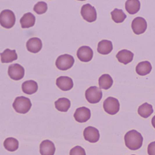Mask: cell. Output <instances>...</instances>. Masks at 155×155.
<instances>
[{
	"instance_id": "cell-1",
	"label": "cell",
	"mask_w": 155,
	"mask_h": 155,
	"mask_svg": "<svg viewBox=\"0 0 155 155\" xmlns=\"http://www.w3.org/2000/svg\"><path fill=\"white\" fill-rule=\"evenodd\" d=\"M124 140L126 147L130 150L139 149L143 144V137L135 130L128 131L124 137Z\"/></svg>"
},
{
	"instance_id": "cell-2",
	"label": "cell",
	"mask_w": 155,
	"mask_h": 155,
	"mask_svg": "<svg viewBox=\"0 0 155 155\" xmlns=\"http://www.w3.org/2000/svg\"><path fill=\"white\" fill-rule=\"evenodd\" d=\"M12 106L16 112L24 114L29 111L32 104L28 98L21 96L16 97Z\"/></svg>"
},
{
	"instance_id": "cell-3",
	"label": "cell",
	"mask_w": 155,
	"mask_h": 155,
	"mask_svg": "<svg viewBox=\"0 0 155 155\" xmlns=\"http://www.w3.org/2000/svg\"><path fill=\"white\" fill-rule=\"evenodd\" d=\"M16 22L15 14L10 10H4L0 14V23L4 28L10 29L12 28Z\"/></svg>"
},
{
	"instance_id": "cell-4",
	"label": "cell",
	"mask_w": 155,
	"mask_h": 155,
	"mask_svg": "<svg viewBox=\"0 0 155 155\" xmlns=\"http://www.w3.org/2000/svg\"><path fill=\"white\" fill-rule=\"evenodd\" d=\"M75 60L73 56L69 54H64L58 57L56 61V66L58 69L66 71L73 66Z\"/></svg>"
},
{
	"instance_id": "cell-5",
	"label": "cell",
	"mask_w": 155,
	"mask_h": 155,
	"mask_svg": "<svg viewBox=\"0 0 155 155\" xmlns=\"http://www.w3.org/2000/svg\"><path fill=\"white\" fill-rule=\"evenodd\" d=\"M86 99L91 104L98 103L102 97V92L100 88L92 86L90 87L85 92Z\"/></svg>"
},
{
	"instance_id": "cell-6",
	"label": "cell",
	"mask_w": 155,
	"mask_h": 155,
	"mask_svg": "<svg viewBox=\"0 0 155 155\" xmlns=\"http://www.w3.org/2000/svg\"><path fill=\"white\" fill-rule=\"evenodd\" d=\"M119 102L118 99L113 97H108L104 101L103 108L105 111L109 115H114L120 110Z\"/></svg>"
},
{
	"instance_id": "cell-7",
	"label": "cell",
	"mask_w": 155,
	"mask_h": 155,
	"mask_svg": "<svg viewBox=\"0 0 155 155\" xmlns=\"http://www.w3.org/2000/svg\"><path fill=\"white\" fill-rule=\"evenodd\" d=\"M81 14L83 18L88 22H94L97 19L96 9L89 3L82 6Z\"/></svg>"
},
{
	"instance_id": "cell-8",
	"label": "cell",
	"mask_w": 155,
	"mask_h": 155,
	"mask_svg": "<svg viewBox=\"0 0 155 155\" xmlns=\"http://www.w3.org/2000/svg\"><path fill=\"white\" fill-rule=\"evenodd\" d=\"M8 74L12 80H20L24 77L25 69L21 65L15 63L9 66L8 70Z\"/></svg>"
},
{
	"instance_id": "cell-9",
	"label": "cell",
	"mask_w": 155,
	"mask_h": 155,
	"mask_svg": "<svg viewBox=\"0 0 155 155\" xmlns=\"http://www.w3.org/2000/svg\"><path fill=\"white\" fill-rule=\"evenodd\" d=\"M147 27V21L141 17H137L132 21L131 28L135 34L140 35L146 31Z\"/></svg>"
},
{
	"instance_id": "cell-10",
	"label": "cell",
	"mask_w": 155,
	"mask_h": 155,
	"mask_svg": "<svg viewBox=\"0 0 155 155\" xmlns=\"http://www.w3.org/2000/svg\"><path fill=\"white\" fill-rule=\"evenodd\" d=\"M84 138L91 143H96L99 140V131L94 127L89 126L86 128L83 132Z\"/></svg>"
},
{
	"instance_id": "cell-11",
	"label": "cell",
	"mask_w": 155,
	"mask_h": 155,
	"mask_svg": "<svg viewBox=\"0 0 155 155\" xmlns=\"http://www.w3.org/2000/svg\"><path fill=\"white\" fill-rule=\"evenodd\" d=\"M78 58L82 62H87L92 60L93 51L92 49L88 46H82L77 51Z\"/></svg>"
},
{
	"instance_id": "cell-12",
	"label": "cell",
	"mask_w": 155,
	"mask_h": 155,
	"mask_svg": "<svg viewBox=\"0 0 155 155\" xmlns=\"http://www.w3.org/2000/svg\"><path fill=\"white\" fill-rule=\"evenodd\" d=\"M91 116V110L86 107H81L76 110L74 117L76 121L80 123L87 122L90 119Z\"/></svg>"
},
{
	"instance_id": "cell-13",
	"label": "cell",
	"mask_w": 155,
	"mask_h": 155,
	"mask_svg": "<svg viewBox=\"0 0 155 155\" xmlns=\"http://www.w3.org/2000/svg\"><path fill=\"white\" fill-rule=\"evenodd\" d=\"M56 85L61 90L68 91L70 90L73 88V80L69 77L61 76L57 78Z\"/></svg>"
},
{
	"instance_id": "cell-14",
	"label": "cell",
	"mask_w": 155,
	"mask_h": 155,
	"mask_svg": "<svg viewBox=\"0 0 155 155\" xmlns=\"http://www.w3.org/2000/svg\"><path fill=\"white\" fill-rule=\"evenodd\" d=\"M56 151L55 145L48 140H43L40 146V152L41 155H54Z\"/></svg>"
},
{
	"instance_id": "cell-15",
	"label": "cell",
	"mask_w": 155,
	"mask_h": 155,
	"mask_svg": "<svg viewBox=\"0 0 155 155\" xmlns=\"http://www.w3.org/2000/svg\"><path fill=\"white\" fill-rule=\"evenodd\" d=\"M27 48L30 52L37 53L39 52L42 48V42L41 40L38 38H32L27 41Z\"/></svg>"
},
{
	"instance_id": "cell-16",
	"label": "cell",
	"mask_w": 155,
	"mask_h": 155,
	"mask_svg": "<svg viewBox=\"0 0 155 155\" xmlns=\"http://www.w3.org/2000/svg\"><path fill=\"white\" fill-rule=\"evenodd\" d=\"M134 53L130 51L124 49L119 51L116 55V58L120 63L125 65L130 63L133 60Z\"/></svg>"
},
{
	"instance_id": "cell-17",
	"label": "cell",
	"mask_w": 155,
	"mask_h": 155,
	"mask_svg": "<svg viewBox=\"0 0 155 155\" xmlns=\"http://www.w3.org/2000/svg\"><path fill=\"white\" fill-rule=\"evenodd\" d=\"M20 21L22 28H28L35 25L36 18L32 13L28 12L23 15Z\"/></svg>"
},
{
	"instance_id": "cell-18",
	"label": "cell",
	"mask_w": 155,
	"mask_h": 155,
	"mask_svg": "<svg viewBox=\"0 0 155 155\" xmlns=\"http://www.w3.org/2000/svg\"><path fill=\"white\" fill-rule=\"evenodd\" d=\"M97 51L102 55H107L113 50L112 42L107 40H103L98 44Z\"/></svg>"
},
{
	"instance_id": "cell-19",
	"label": "cell",
	"mask_w": 155,
	"mask_h": 155,
	"mask_svg": "<svg viewBox=\"0 0 155 155\" xmlns=\"http://www.w3.org/2000/svg\"><path fill=\"white\" fill-rule=\"evenodd\" d=\"M21 88L24 93L28 95H31L37 92L38 88V86L36 81L33 80H29L23 82Z\"/></svg>"
},
{
	"instance_id": "cell-20",
	"label": "cell",
	"mask_w": 155,
	"mask_h": 155,
	"mask_svg": "<svg viewBox=\"0 0 155 155\" xmlns=\"http://www.w3.org/2000/svg\"><path fill=\"white\" fill-rule=\"evenodd\" d=\"M2 63H10L18 59V55L15 50H11L6 49L2 53H1Z\"/></svg>"
},
{
	"instance_id": "cell-21",
	"label": "cell",
	"mask_w": 155,
	"mask_h": 155,
	"mask_svg": "<svg viewBox=\"0 0 155 155\" xmlns=\"http://www.w3.org/2000/svg\"><path fill=\"white\" fill-rule=\"evenodd\" d=\"M152 70V66L148 61L140 62L136 68V72L140 76H144L149 74Z\"/></svg>"
},
{
	"instance_id": "cell-22",
	"label": "cell",
	"mask_w": 155,
	"mask_h": 155,
	"mask_svg": "<svg viewBox=\"0 0 155 155\" xmlns=\"http://www.w3.org/2000/svg\"><path fill=\"white\" fill-rule=\"evenodd\" d=\"M140 3L138 0H128L125 4V8L129 14L133 15L139 11Z\"/></svg>"
},
{
	"instance_id": "cell-23",
	"label": "cell",
	"mask_w": 155,
	"mask_h": 155,
	"mask_svg": "<svg viewBox=\"0 0 155 155\" xmlns=\"http://www.w3.org/2000/svg\"><path fill=\"white\" fill-rule=\"evenodd\" d=\"M71 101L67 98H60L55 102V107L59 111L67 112L71 107Z\"/></svg>"
},
{
	"instance_id": "cell-24",
	"label": "cell",
	"mask_w": 155,
	"mask_h": 155,
	"mask_svg": "<svg viewBox=\"0 0 155 155\" xmlns=\"http://www.w3.org/2000/svg\"><path fill=\"white\" fill-rule=\"evenodd\" d=\"M113 80L110 75L105 74L101 76L99 79L100 88L104 90H108L113 85Z\"/></svg>"
},
{
	"instance_id": "cell-25",
	"label": "cell",
	"mask_w": 155,
	"mask_h": 155,
	"mask_svg": "<svg viewBox=\"0 0 155 155\" xmlns=\"http://www.w3.org/2000/svg\"><path fill=\"white\" fill-rule=\"evenodd\" d=\"M153 111L152 105L147 102L142 104L138 109L139 115L144 118L149 117L153 113Z\"/></svg>"
},
{
	"instance_id": "cell-26",
	"label": "cell",
	"mask_w": 155,
	"mask_h": 155,
	"mask_svg": "<svg viewBox=\"0 0 155 155\" xmlns=\"http://www.w3.org/2000/svg\"><path fill=\"white\" fill-rule=\"evenodd\" d=\"M4 147L8 151L13 152L18 148V141L15 138H8L4 141Z\"/></svg>"
},
{
	"instance_id": "cell-27",
	"label": "cell",
	"mask_w": 155,
	"mask_h": 155,
	"mask_svg": "<svg viewBox=\"0 0 155 155\" xmlns=\"http://www.w3.org/2000/svg\"><path fill=\"white\" fill-rule=\"evenodd\" d=\"M110 14L112 19L117 23H122L127 18V15L123 11L117 8H115Z\"/></svg>"
},
{
	"instance_id": "cell-28",
	"label": "cell",
	"mask_w": 155,
	"mask_h": 155,
	"mask_svg": "<svg viewBox=\"0 0 155 155\" xmlns=\"http://www.w3.org/2000/svg\"><path fill=\"white\" fill-rule=\"evenodd\" d=\"M48 5L44 2H39L34 6L33 10L38 14L41 15L46 13L48 10Z\"/></svg>"
},
{
	"instance_id": "cell-29",
	"label": "cell",
	"mask_w": 155,
	"mask_h": 155,
	"mask_svg": "<svg viewBox=\"0 0 155 155\" xmlns=\"http://www.w3.org/2000/svg\"><path fill=\"white\" fill-rule=\"evenodd\" d=\"M70 155H86V153L83 148L77 146L71 150Z\"/></svg>"
},
{
	"instance_id": "cell-30",
	"label": "cell",
	"mask_w": 155,
	"mask_h": 155,
	"mask_svg": "<svg viewBox=\"0 0 155 155\" xmlns=\"http://www.w3.org/2000/svg\"><path fill=\"white\" fill-rule=\"evenodd\" d=\"M147 152L149 155H155V141L149 144Z\"/></svg>"
},
{
	"instance_id": "cell-31",
	"label": "cell",
	"mask_w": 155,
	"mask_h": 155,
	"mask_svg": "<svg viewBox=\"0 0 155 155\" xmlns=\"http://www.w3.org/2000/svg\"><path fill=\"white\" fill-rule=\"evenodd\" d=\"M151 124H152L153 127L155 128V116L152 117V120H151Z\"/></svg>"
},
{
	"instance_id": "cell-32",
	"label": "cell",
	"mask_w": 155,
	"mask_h": 155,
	"mask_svg": "<svg viewBox=\"0 0 155 155\" xmlns=\"http://www.w3.org/2000/svg\"></svg>"
}]
</instances>
